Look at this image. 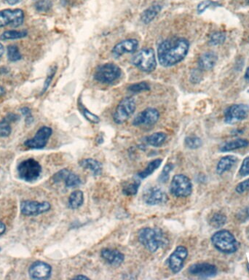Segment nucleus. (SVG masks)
I'll return each mask as SVG.
<instances>
[{
    "label": "nucleus",
    "mask_w": 249,
    "mask_h": 280,
    "mask_svg": "<svg viewBox=\"0 0 249 280\" xmlns=\"http://www.w3.org/2000/svg\"><path fill=\"white\" fill-rule=\"evenodd\" d=\"M27 35V31L11 30L4 32L0 37L1 41H8V40L21 39L25 38Z\"/></svg>",
    "instance_id": "29"
},
{
    "label": "nucleus",
    "mask_w": 249,
    "mask_h": 280,
    "mask_svg": "<svg viewBox=\"0 0 249 280\" xmlns=\"http://www.w3.org/2000/svg\"><path fill=\"white\" fill-rule=\"evenodd\" d=\"M52 4L50 1L43 0L37 3L36 7L40 11H47L51 7Z\"/></svg>",
    "instance_id": "44"
},
{
    "label": "nucleus",
    "mask_w": 249,
    "mask_h": 280,
    "mask_svg": "<svg viewBox=\"0 0 249 280\" xmlns=\"http://www.w3.org/2000/svg\"><path fill=\"white\" fill-rule=\"evenodd\" d=\"M0 250H1V248H0Z\"/></svg>",
    "instance_id": "54"
},
{
    "label": "nucleus",
    "mask_w": 249,
    "mask_h": 280,
    "mask_svg": "<svg viewBox=\"0 0 249 280\" xmlns=\"http://www.w3.org/2000/svg\"><path fill=\"white\" fill-rule=\"evenodd\" d=\"M54 183L64 182L67 187H76L81 186V180L76 174L64 169L55 174L53 177Z\"/></svg>",
    "instance_id": "18"
},
{
    "label": "nucleus",
    "mask_w": 249,
    "mask_h": 280,
    "mask_svg": "<svg viewBox=\"0 0 249 280\" xmlns=\"http://www.w3.org/2000/svg\"><path fill=\"white\" fill-rule=\"evenodd\" d=\"M173 166L172 164H167L164 168V170L161 172V175H160L159 180L160 182L164 183L168 181L170 178V173L173 169Z\"/></svg>",
    "instance_id": "40"
},
{
    "label": "nucleus",
    "mask_w": 249,
    "mask_h": 280,
    "mask_svg": "<svg viewBox=\"0 0 249 280\" xmlns=\"http://www.w3.org/2000/svg\"><path fill=\"white\" fill-rule=\"evenodd\" d=\"M4 1L10 5H14V4H17L19 0H4Z\"/></svg>",
    "instance_id": "49"
},
{
    "label": "nucleus",
    "mask_w": 249,
    "mask_h": 280,
    "mask_svg": "<svg viewBox=\"0 0 249 280\" xmlns=\"http://www.w3.org/2000/svg\"><path fill=\"white\" fill-rule=\"evenodd\" d=\"M161 9L162 7L160 4H152L143 12L141 15V21L145 24H150L156 18L157 15L161 12Z\"/></svg>",
    "instance_id": "25"
},
{
    "label": "nucleus",
    "mask_w": 249,
    "mask_h": 280,
    "mask_svg": "<svg viewBox=\"0 0 249 280\" xmlns=\"http://www.w3.org/2000/svg\"><path fill=\"white\" fill-rule=\"evenodd\" d=\"M188 255V250L184 246H179L170 254L166 261L167 266L173 273H179L184 267V263Z\"/></svg>",
    "instance_id": "11"
},
{
    "label": "nucleus",
    "mask_w": 249,
    "mask_h": 280,
    "mask_svg": "<svg viewBox=\"0 0 249 280\" xmlns=\"http://www.w3.org/2000/svg\"><path fill=\"white\" fill-rule=\"evenodd\" d=\"M211 242L216 250L224 254H233L239 248V242L229 231L220 230L211 236Z\"/></svg>",
    "instance_id": "3"
},
{
    "label": "nucleus",
    "mask_w": 249,
    "mask_h": 280,
    "mask_svg": "<svg viewBox=\"0 0 249 280\" xmlns=\"http://www.w3.org/2000/svg\"><path fill=\"white\" fill-rule=\"evenodd\" d=\"M189 273L193 276L201 278H213L217 275V268L208 263H198L189 268Z\"/></svg>",
    "instance_id": "15"
},
{
    "label": "nucleus",
    "mask_w": 249,
    "mask_h": 280,
    "mask_svg": "<svg viewBox=\"0 0 249 280\" xmlns=\"http://www.w3.org/2000/svg\"><path fill=\"white\" fill-rule=\"evenodd\" d=\"M18 175L23 181L32 182L40 178L42 173V167L39 162L33 158L25 160L18 165Z\"/></svg>",
    "instance_id": "6"
},
{
    "label": "nucleus",
    "mask_w": 249,
    "mask_h": 280,
    "mask_svg": "<svg viewBox=\"0 0 249 280\" xmlns=\"http://www.w3.org/2000/svg\"><path fill=\"white\" fill-rule=\"evenodd\" d=\"M249 144V141L247 140L237 139L224 143V144L221 146L219 150L222 153H225V152H230L232 151V150L248 147Z\"/></svg>",
    "instance_id": "24"
},
{
    "label": "nucleus",
    "mask_w": 249,
    "mask_h": 280,
    "mask_svg": "<svg viewBox=\"0 0 249 280\" xmlns=\"http://www.w3.org/2000/svg\"><path fill=\"white\" fill-rule=\"evenodd\" d=\"M238 218L241 221H246L249 220V206L240 212Z\"/></svg>",
    "instance_id": "46"
},
{
    "label": "nucleus",
    "mask_w": 249,
    "mask_h": 280,
    "mask_svg": "<svg viewBox=\"0 0 249 280\" xmlns=\"http://www.w3.org/2000/svg\"><path fill=\"white\" fill-rule=\"evenodd\" d=\"M80 165L83 169L91 171L94 176H99L102 172V165L99 161L93 158H86L80 162Z\"/></svg>",
    "instance_id": "23"
},
{
    "label": "nucleus",
    "mask_w": 249,
    "mask_h": 280,
    "mask_svg": "<svg viewBox=\"0 0 249 280\" xmlns=\"http://www.w3.org/2000/svg\"><path fill=\"white\" fill-rule=\"evenodd\" d=\"M184 144L188 148L195 150V149L199 148L202 146L203 141L201 138L193 135V136H188L185 138Z\"/></svg>",
    "instance_id": "32"
},
{
    "label": "nucleus",
    "mask_w": 249,
    "mask_h": 280,
    "mask_svg": "<svg viewBox=\"0 0 249 280\" xmlns=\"http://www.w3.org/2000/svg\"><path fill=\"white\" fill-rule=\"evenodd\" d=\"M4 47H3L2 45L0 43V58H1V57L2 56L3 53H4Z\"/></svg>",
    "instance_id": "50"
},
{
    "label": "nucleus",
    "mask_w": 249,
    "mask_h": 280,
    "mask_svg": "<svg viewBox=\"0 0 249 280\" xmlns=\"http://www.w3.org/2000/svg\"><path fill=\"white\" fill-rule=\"evenodd\" d=\"M239 174L241 177H246L249 175V156L247 157L243 161L240 168Z\"/></svg>",
    "instance_id": "42"
},
{
    "label": "nucleus",
    "mask_w": 249,
    "mask_h": 280,
    "mask_svg": "<svg viewBox=\"0 0 249 280\" xmlns=\"http://www.w3.org/2000/svg\"><path fill=\"white\" fill-rule=\"evenodd\" d=\"M139 186L140 182H138V181H135L134 183H131V184H128L124 186L123 191H124V195H127V196H133V195L137 193Z\"/></svg>",
    "instance_id": "37"
},
{
    "label": "nucleus",
    "mask_w": 249,
    "mask_h": 280,
    "mask_svg": "<svg viewBox=\"0 0 249 280\" xmlns=\"http://www.w3.org/2000/svg\"><path fill=\"white\" fill-rule=\"evenodd\" d=\"M127 90L129 92H131V93H141V92H147V91L150 90V84H147L145 81H143V82L137 83V84H134L130 85L127 88Z\"/></svg>",
    "instance_id": "33"
},
{
    "label": "nucleus",
    "mask_w": 249,
    "mask_h": 280,
    "mask_svg": "<svg viewBox=\"0 0 249 280\" xmlns=\"http://www.w3.org/2000/svg\"><path fill=\"white\" fill-rule=\"evenodd\" d=\"M235 190H236L237 193H240V194H242V193L249 191V178L246 180V181H243V182L240 183L235 187Z\"/></svg>",
    "instance_id": "43"
},
{
    "label": "nucleus",
    "mask_w": 249,
    "mask_h": 280,
    "mask_svg": "<svg viewBox=\"0 0 249 280\" xmlns=\"http://www.w3.org/2000/svg\"><path fill=\"white\" fill-rule=\"evenodd\" d=\"M203 79L202 70L201 69L194 70L190 75V81L193 84H199Z\"/></svg>",
    "instance_id": "41"
},
{
    "label": "nucleus",
    "mask_w": 249,
    "mask_h": 280,
    "mask_svg": "<svg viewBox=\"0 0 249 280\" xmlns=\"http://www.w3.org/2000/svg\"><path fill=\"white\" fill-rule=\"evenodd\" d=\"M245 78L247 81H249V67L247 69V72H246Z\"/></svg>",
    "instance_id": "51"
},
{
    "label": "nucleus",
    "mask_w": 249,
    "mask_h": 280,
    "mask_svg": "<svg viewBox=\"0 0 249 280\" xmlns=\"http://www.w3.org/2000/svg\"><path fill=\"white\" fill-rule=\"evenodd\" d=\"M122 75L119 66L112 63L98 66L94 72V79L104 84H112L118 81Z\"/></svg>",
    "instance_id": "5"
},
{
    "label": "nucleus",
    "mask_w": 249,
    "mask_h": 280,
    "mask_svg": "<svg viewBox=\"0 0 249 280\" xmlns=\"http://www.w3.org/2000/svg\"><path fill=\"white\" fill-rule=\"evenodd\" d=\"M101 258L111 266H119L124 263V256L122 252L112 249H103L101 252Z\"/></svg>",
    "instance_id": "20"
},
{
    "label": "nucleus",
    "mask_w": 249,
    "mask_h": 280,
    "mask_svg": "<svg viewBox=\"0 0 249 280\" xmlns=\"http://www.w3.org/2000/svg\"><path fill=\"white\" fill-rule=\"evenodd\" d=\"M6 226L3 223L0 222V236L5 232Z\"/></svg>",
    "instance_id": "47"
},
{
    "label": "nucleus",
    "mask_w": 249,
    "mask_h": 280,
    "mask_svg": "<svg viewBox=\"0 0 249 280\" xmlns=\"http://www.w3.org/2000/svg\"><path fill=\"white\" fill-rule=\"evenodd\" d=\"M146 204L149 205H160L167 202L168 197L163 189L158 187H151L147 189L143 195Z\"/></svg>",
    "instance_id": "14"
},
{
    "label": "nucleus",
    "mask_w": 249,
    "mask_h": 280,
    "mask_svg": "<svg viewBox=\"0 0 249 280\" xmlns=\"http://www.w3.org/2000/svg\"><path fill=\"white\" fill-rule=\"evenodd\" d=\"M73 279H75V280H88L89 278H87V277L84 276V275H78V276H76V277H75V278H73Z\"/></svg>",
    "instance_id": "48"
},
{
    "label": "nucleus",
    "mask_w": 249,
    "mask_h": 280,
    "mask_svg": "<svg viewBox=\"0 0 249 280\" xmlns=\"http://www.w3.org/2000/svg\"><path fill=\"white\" fill-rule=\"evenodd\" d=\"M249 106L247 104H233L227 107L224 111V122L228 124H234L244 121L248 117Z\"/></svg>",
    "instance_id": "9"
},
{
    "label": "nucleus",
    "mask_w": 249,
    "mask_h": 280,
    "mask_svg": "<svg viewBox=\"0 0 249 280\" xmlns=\"http://www.w3.org/2000/svg\"><path fill=\"white\" fill-rule=\"evenodd\" d=\"M138 47V41L135 39H128L121 41L115 45L112 49L114 56L121 57L126 53H134Z\"/></svg>",
    "instance_id": "19"
},
{
    "label": "nucleus",
    "mask_w": 249,
    "mask_h": 280,
    "mask_svg": "<svg viewBox=\"0 0 249 280\" xmlns=\"http://www.w3.org/2000/svg\"><path fill=\"white\" fill-rule=\"evenodd\" d=\"M170 190L173 196L184 198L191 195L193 192V183L188 177L179 174L175 175L172 179Z\"/></svg>",
    "instance_id": "8"
},
{
    "label": "nucleus",
    "mask_w": 249,
    "mask_h": 280,
    "mask_svg": "<svg viewBox=\"0 0 249 280\" xmlns=\"http://www.w3.org/2000/svg\"><path fill=\"white\" fill-rule=\"evenodd\" d=\"M78 104H79L80 109H81V112H82L83 116H84L89 122L93 124H97L100 122L99 117L93 114V112L89 111V110L83 105L81 101H80Z\"/></svg>",
    "instance_id": "31"
},
{
    "label": "nucleus",
    "mask_w": 249,
    "mask_h": 280,
    "mask_svg": "<svg viewBox=\"0 0 249 280\" xmlns=\"http://www.w3.org/2000/svg\"><path fill=\"white\" fill-rule=\"evenodd\" d=\"M57 67H52L48 71V73H47V78H46L45 81H44V86H43L42 92V94L44 93L48 89L49 86L51 84L52 81H53V78H54L55 73H56Z\"/></svg>",
    "instance_id": "39"
},
{
    "label": "nucleus",
    "mask_w": 249,
    "mask_h": 280,
    "mask_svg": "<svg viewBox=\"0 0 249 280\" xmlns=\"http://www.w3.org/2000/svg\"><path fill=\"white\" fill-rule=\"evenodd\" d=\"M162 159H155L151 161L144 170L138 173V177L141 179H145L155 172L162 164Z\"/></svg>",
    "instance_id": "28"
},
{
    "label": "nucleus",
    "mask_w": 249,
    "mask_h": 280,
    "mask_svg": "<svg viewBox=\"0 0 249 280\" xmlns=\"http://www.w3.org/2000/svg\"><path fill=\"white\" fill-rule=\"evenodd\" d=\"M50 203L47 201L38 202L35 201H24L21 203V213L25 216H37L50 210Z\"/></svg>",
    "instance_id": "13"
},
{
    "label": "nucleus",
    "mask_w": 249,
    "mask_h": 280,
    "mask_svg": "<svg viewBox=\"0 0 249 280\" xmlns=\"http://www.w3.org/2000/svg\"><path fill=\"white\" fill-rule=\"evenodd\" d=\"M221 4L218 1H212V0H205L201 1L198 5V12L199 13H204L206 10L210 7H220Z\"/></svg>",
    "instance_id": "36"
},
{
    "label": "nucleus",
    "mask_w": 249,
    "mask_h": 280,
    "mask_svg": "<svg viewBox=\"0 0 249 280\" xmlns=\"http://www.w3.org/2000/svg\"><path fill=\"white\" fill-rule=\"evenodd\" d=\"M247 1L249 3V0H247Z\"/></svg>",
    "instance_id": "53"
},
{
    "label": "nucleus",
    "mask_w": 249,
    "mask_h": 280,
    "mask_svg": "<svg viewBox=\"0 0 249 280\" xmlns=\"http://www.w3.org/2000/svg\"><path fill=\"white\" fill-rule=\"evenodd\" d=\"M21 110L23 115L26 116V121H27V124H32V121H33V118H32L30 109L28 108V107H24Z\"/></svg>",
    "instance_id": "45"
},
{
    "label": "nucleus",
    "mask_w": 249,
    "mask_h": 280,
    "mask_svg": "<svg viewBox=\"0 0 249 280\" xmlns=\"http://www.w3.org/2000/svg\"><path fill=\"white\" fill-rule=\"evenodd\" d=\"M136 104L134 98L127 96L121 100L113 115L114 121L117 124L125 123L134 113Z\"/></svg>",
    "instance_id": "7"
},
{
    "label": "nucleus",
    "mask_w": 249,
    "mask_h": 280,
    "mask_svg": "<svg viewBox=\"0 0 249 280\" xmlns=\"http://www.w3.org/2000/svg\"><path fill=\"white\" fill-rule=\"evenodd\" d=\"M189 49L190 43L185 38L166 40L158 47V61L163 67L176 65L187 56Z\"/></svg>",
    "instance_id": "1"
},
{
    "label": "nucleus",
    "mask_w": 249,
    "mask_h": 280,
    "mask_svg": "<svg viewBox=\"0 0 249 280\" xmlns=\"http://www.w3.org/2000/svg\"><path fill=\"white\" fill-rule=\"evenodd\" d=\"M7 58L10 61H17L21 59L22 56L16 46H10L7 47Z\"/></svg>",
    "instance_id": "34"
},
{
    "label": "nucleus",
    "mask_w": 249,
    "mask_h": 280,
    "mask_svg": "<svg viewBox=\"0 0 249 280\" xmlns=\"http://www.w3.org/2000/svg\"><path fill=\"white\" fill-rule=\"evenodd\" d=\"M52 268L47 263L36 261L29 269V276L34 280H47L51 276Z\"/></svg>",
    "instance_id": "17"
},
{
    "label": "nucleus",
    "mask_w": 249,
    "mask_h": 280,
    "mask_svg": "<svg viewBox=\"0 0 249 280\" xmlns=\"http://www.w3.org/2000/svg\"><path fill=\"white\" fill-rule=\"evenodd\" d=\"M139 242L150 252H155L164 248L168 244V239L161 229L158 228H144L138 232Z\"/></svg>",
    "instance_id": "2"
},
{
    "label": "nucleus",
    "mask_w": 249,
    "mask_h": 280,
    "mask_svg": "<svg viewBox=\"0 0 249 280\" xmlns=\"http://www.w3.org/2000/svg\"><path fill=\"white\" fill-rule=\"evenodd\" d=\"M226 40V35L222 32H216L212 34L209 39V43L212 46L223 44Z\"/></svg>",
    "instance_id": "35"
},
{
    "label": "nucleus",
    "mask_w": 249,
    "mask_h": 280,
    "mask_svg": "<svg viewBox=\"0 0 249 280\" xmlns=\"http://www.w3.org/2000/svg\"><path fill=\"white\" fill-rule=\"evenodd\" d=\"M218 56L214 52L203 53L198 59V67L201 70H210L216 65Z\"/></svg>",
    "instance_id": "21"
},
{
    "label": "nucleus",
    "mask_w": 249,
    "mask_h": 280,
    "mask_svg": "<svg viewBox=\"0 0 249 280\" xmlns=\"http://www.w3.org/2000/svg\"><path fill=\"white\" fill-rule=\"evenodd\" d=\"M238 161V158L235 155H229L223 157L219 160L216 167V172L218 175H221L230 170Z\"/></svg>",
    "instance_id": "22"
},
{
    "label": "nucleus",
    "mask_w": 249,
    "mask_h": 280,
    "mask_svg": "<svg viewBox=\"0 0 249 280\" xmlns=\"http://www.w3.org/2000/svg\"><path fill=\"white\" fill-rule=\"evenodd\" d=\"M84 202V194L80 190H75L71 193L69 198V207L72 210H77L83 205Z\"/></svg>",
    "instance_id": "27"
},
{
    "label": "nucleus",
    "mask_w": 249,
    "mask_h": 280,
    "mask_svg": "<svg viewBox=\"0 0 249 280\" xmlns=\"http://www.w3.org/2000/svg\"><path fill=\"white\" fill-rule=\"evenodd\" d=\"M159 118L160 113L158 110L152 108V107H149L138 113L136 117H135L133 121V125L135 126H152L156 124Z\"/></svg>",
    "instance_id": "16"
},
{
    "label": "nucleus",
    "mask_w": 249,
    "mask_h": 280,
    "mask_svg": "<svg viewBox=\"0 0 249 280\" xmlns=\"http://www.w3.org/2000/svg\"><path fill=\"white\" fill-rule=\"evenodd\" d=\"M227 217L224 214L217 212V213H215L210 218L209 224L214 229H219V228L223 227L224 225L227 224Z\"/></svg>",
    "instance_id": "30"
},
{
    "label": "nucleus",
    "mask_w": 249,
    "mask_h": 280,
    "mask_svg": "<svg viewBox=\"0 0 249 280\" xmlns=\"http://www.w3.org/2000/svg\"><path fill=\"white\" fill-rule=\"evenodd\" d=\"M3 94H4V89L0 86V96H2Z\"/></svg>",
    "instance_id": "52"
},
{
    "label": "nucleus",
    "mask_w": 249,
    "mask_h": 280,
    "mask_svg": "<svg viewBox=\"0 0 249 280\" xmlns=\"http://www.w3.org/2000/svg\"><path fill=\"white\" fill-rule=\"evenodd\" d=\"M24 21V13L21 9H7L0 11V27H18L22 25Z\"/></svg>",
    "instance_id": "10"
},
{
    "label": "nucleus",
    "mask_w": 249,
    "mask_h": 280,
    "mask_svg": "<svg viewBox=\"0 0 249 280\" xmlns=\"http://www.w3.org/2000/svg\"><path fill=\"white\" fill-rule=\"evenodd\" d=\"M52 133H53V130L51 128L43 126L38 131L33 138L27 140L24 142V144L31 149L44 148L51 137Z\"/></svg>",
    "instance_id": "12"
},
{
    "label": "nucleus",
    "mask_w": 249,
    "mask_h": 280,
    "mask_svg": "<svg viewBox=\"0 0 249 280\" xmlns=\"http://www.w3.org/2000/svg\"><path fill=\"white\" fill-rule=\"evenodd\" d=\"M11 132V126H10L9 121L4 119L0 122V137L7 138V137L10 136Z\"/></svg>",
    "instance_id": "38"
},
{
    "label": "nucleus",
    "mask_w": 249,
    "mask_h": 280,
    "mask_svg": "<svg viewBox=\"0 0 249 280\" xmlns=\"http://www.w3.org/2000/svg\"><path fill=\"white\" fill-rule=\"evenodd\" d=\"M133 66L144 72H153L156 69L157 60L152 48H144L137 52L131 59Z\"/></svg>",
    "instance_id": "4"
},
{
    "label": "nucleus",
    "mask_w": 249,
    "mask_h": 280,
    "mask_svg": "<svg viewBox=\"0 0 249 280\" xmlns=\"http://www.w3.org/2000/svg\"><path fill=\"white\" fill-rule=\"evenodd\" d=\"M167 135L164 132H156L150 136L147 137L145 139L146 142L152 147H161L166 142Z\"/></svg>",
    "instance_id": "26"
}]
</instances>
